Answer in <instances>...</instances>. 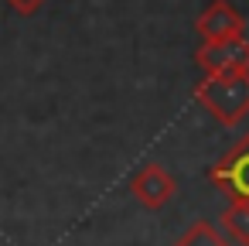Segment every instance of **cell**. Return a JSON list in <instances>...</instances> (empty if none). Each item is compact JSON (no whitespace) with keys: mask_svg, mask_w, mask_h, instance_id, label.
I'll list each match as a JSON object with an SVG mask.
<instances>
[{"mask_svg":"<svg viewBox=\"0 0 249 246\" xmlns=\"http://www.w3.org/2000/svg\"><path fill=\"white\" fill-rule=\"evenodd\" d=\"M195 103L212 113L222 127H235L249 116V72H222L205 76L191 89Z\"/></svg>","mask_w":249,"mask_h":246,"instance_id":"6da1fadb","label":"cell"},{"mask_svg":"<svg viewBox=\"0 0 249 246\" xmlns=\"http://www.w3.org/2000/svg\"><path fill=\"white\" fill-rule=\"evenodd\" d=\"M208 181L229 202H249V133L208 168Z\"/></svg>","mask_w":249,"mask_h":246,"instance_id":"7a4b0ae2","label":"cell"},{"mask_svg":"<svg viewBox=\"0 0 249 246\" xmlns=\"http://www.w3.org/2000/svg\"><path fill=\"white\" fill-rule=\"evenodd\" d=\"M195 62L205 76L222 72H249V38H229V41H205L195 48Z\"/></svg>","mask_w":249,"mask_h":246,"instance_id":"3957f363","label":"cell"},{"mask_svg":"<svg viewBox=\"0 0 249 246\" xmlns=\"http://www.w3.org/2000/svg\"><path fill=\"white\" fill-rule=\"evenodd\" d=\"M195 31H198L201 45L205 41H229V38L246 35V21L229 0H212V4L195 18Z\"/></svg>","mask_w":249,"mask_h":246,"instance_id":"277c9868","label":"cell"},{"mask_svg":"<svg viewBox=\"0 0 249 246\" xmlns=\"http://www.w3.org/2000/svg\"><path fill=\"white\" fill-rule=\"evenodd\" d=\"M130 191H133V198H137L143 208L157 212V208H164V205L178 195V181H174V174H171L167 168H160V164H143V168L133 174Z\"/></svg>","mask_w":249,"mask_h":246,"instance_id":"5b68a950","label":"cell"},{"mask_svg":"<svg viewBox=\"0 0 249 246\" xmlns=\"http://www.w3.org/2000/svg\"><path fill=\"white\" fill-rule=\"evenodd\" d=\"M218 219H222V229L239 246H249V202H229Z\"/></svg>","mask_w":249,"mask_h":246,"instance_id":"8992f818","label":"cell"},{"mask_svg":"<svg viewBox=\"0 0 249 246\" xmlns=\"http://www.w3.org/2000/svg\"><path fill=\"white\" fill-rule=\"evenodd\" d=\"M174 246H229V243L222 239V232L212 222H195V226L184 229V236Z\"/></svg>","mask_w":249,"mask_h":246,"instance_id":"52a82bcc","label":"cell"},{"mask_svg":"<svg viewBox=\"0 0 249 246\" xmlns=\"http://www.w3.org/2000/svg\"><path fill=\"white\" fill-rule=\"evenodd\" d=\"M7 4H11L18 14H38V11L48 4V0H7Z\"/></svg>","mask_w":249,"mask_h":246,"instance_id":"ba28073f","label":"cell"}]
</instances>
